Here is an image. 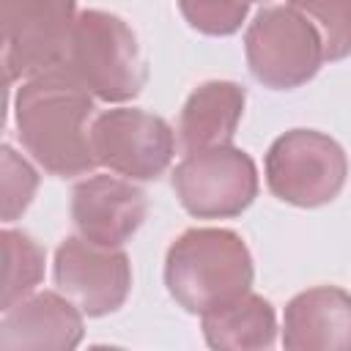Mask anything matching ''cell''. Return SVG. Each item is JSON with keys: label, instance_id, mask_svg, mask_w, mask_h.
Returning a JSON list of instances; mask_svg holds the SVG:
<instances>
[{"label": "cell", "instance_id": "2", "mask_svg": "<svg viewBox=\"0 0 351 351\" xmlns=\"http://www.w3.org/2000/svg\"><path fill=\"white\" fill-rule=\"evenodd\" d=\"M252 277V255L230 228H189L165 255L167 293L192 315H203L250 291Z\"/></svg>", "mask_w": 351, "mask_h": 351}, {"label": "cell", "instance_id": "12", "mask_svg": "<svg viewBox=\"0 0 351 351\" xmlns=\"http://www.w3.org/2000/svg\"><path fill=\"white\" fill-rule=\"evenodd\" d=\"M282 346L288 351H351V293L337 285L296 293L282 313Z\"/></svg>", "mask_w": 351, "mask_h": 351}, {"label": "cell", "instance_id": "3", "mask_svg": "<svg viewBox=\"0 0 351 351\" xmlns=\"http://www.w3.org/2000/svg\"><path fill=\"white\" fill-rule=\"evenodd\" d=\"M63 66L101 101H129L145 85L134 30L118 14L101 8L77 14Z\"/></svg>", "mask_w": 351, "mask_h": 351}, {"label": "cell", "instance_id": "11", "mask_svg": "<svg viewBox=\"0 0 351 351\" xmlns=\"http://www.w3.org/2000/svg\"><path fill=\"white\" fill-rule=\"evenodd\" d=\"M82 310L58 291H41L19 299L3 310L0 321V348H49L71 351L82 340Z\"/></svg>", "mask_w": 351, "mask_h": 351}, {"label": "cell", "instance_id": "16", "mask_svg": "<svg viewBox=\"0 0 351 351\" xmlns=\"http://www.w3.org/2000/svg\"><path fill=\"white\" fill-rule=\"evenodd\" d=\"M321 33L324 58L343 60L351 55V0H288Z\"/></svg>", "mask_w": 351, "mask_h": 351}, {"label": "cell", "instance_id": "13", "mask_svg": "<svg viewBox=\"0 0 351 351\" xmlns=\"http://www.w3.org/2000/svg\"><path fill=\"white\" fill-rule=\"evenodd\" d=\"M247 90L230 80H208L197 85L178 115V145L184 154L230 145L244 115Z\"/></svg>", "mask_w": 351, "mask_h": 351}, {"label": "cell", "instance_id": "14", "mask_svg": "<svg viewBox=\"0 0 351 351\" xmlns=\"http://www.w3.org/2000/svg\"><path fill=\"white\" fill-rule=\"evenodd\" d=\"M203 340L217 351H261L277 340V315L269 299L244 291L200 315Z\"/></svg>", "mask_w": 351, "mask_h": 351}, {"label": "cell", "instance_id": "15", "mask_svg": "<svg viewBox=\"0 0 351 351\" xmlns=\"http://www.w3.org/2000/svg\"><path fill=\"white\" fill-rule=\"evenodd\" d=\"M5 271H3V299L0 310H8L19 299L30 296L44 277V247L25 230L5 228L0 233Z\"/></svg>", "mask_w": 351, "mask_h": 351}, {"label": "cell", "instance_id": "18", "mask_svg": "<svg viewBox=\"0 0 351 351\" xmlns=\"http://www.w3.org/2000/svg\"><path fill=\"white\" fill-rule=\"evenodd\" d=\"M0 154H3V219L14 222L30 206L38 189V173L11 145H3Z\"/></svg>", "mask_w": 351, "mask_h": 351}, {"label": "cell", "instance_id": "19", "mask_svg": "<svg viewBox=\"0 0 351 351\" xmlns=\"http://www.w3.org/2000/svg\"><path fill=\"white\" fill-rule=\"evenodd\" d=\"M250 3H263V0H250Z\"/></svg>", "mask_w": 351, "mask_h": 351}, {"label": "cell", "instance_id": "17", "mask_svg": "<svg viewBox=\"0 0 351 351\" xmlns=\"http://www.w3.org/2000/svg\"><path fill=\"white\" fill-rule=\"evenodd\" d=\"M178 11L203 36H233L250 14V0H178Z\"/></svg>", "mask_w": 351, "mask_h": 351}, {"label": "cell", "instance_id": "1", "mask_svg": "<svg viewBox=\"0 0 351 351\" xmlns=\"http://www.w3.org/2000/svg\"><path fill=\"white\" fill-rule=\"evenodd\" d=\"M93 93L66 69L27 77L14 93V123L25 151L52 176L71 178L90 173L99 162L90 145L88 121Z\"/></svg>", "mask_w": 351, "mask_h": 351}, {"label": "cell", "instance_id": "6", "mask_svg": "<svg viewBox=\"0 0 351 351\" xmlns=\"http://www.w3.org/2000/svg\"><path fill=\"white\" fill-rule=\"evenodd\" d=\"M5 82L27 80L66 63L77 0H0Z\"/></svg>", "mask_w": 351, "mask_h": 351}, {"label": "cell", "instance_id": "9", "mask_svg": "<svg viewBox=\"0 0 351 351\" xmlns=\"http://www.w3.org/2000/svg\"><path fill=\"white\" fill-rule=\"evenodd\" d=\"M52 277L88 318L123 307L132 291V263L121 247H104L85 236H66L55 250Z\"/></svg>", "mask_w": 351, "mask_h": 351}, {"label": "cell", "instance_id": "5", "mask_svg": "<svg viewBox=\"0 0 351 351\" xmlns=\"http://www.w3.org/2000/svg\"><path fill=\"white\" fill-rule=\"evenodd\" d=\"M269 192L299 208L332 203L346 186L348 156L343 145L315 129H291L280 134L263 159Z\"/></svg>", "mask_w": 351, "mask_h": 351}, {"label": "cell", "instance_id": "7", "mask_svg": "<svg viewBox=\"0 0 351 351\" xmlns=\"http://www.w3.org/2000/svg\"><path fill=\"white\" fill-rule=\"evenodd\" d=\"M178 203L197 219H230L258 197V167L236 145L186 154L173 170Z\"/></svg>", "mask_w": 351, "mask_h": 351}, {"label": "cell", "instance_id": "4", "mask_svg": "<svg viewBox=\"0 0 351 351\" xmlns=\"http://www.w3.org/2000/svg\"><path fill=\"white\" fill-rule=\"evenodd\" d=\"M244 55L252 77L271 90H293L326 63L318 27L291 3L255 14L244 33Z\"/></svg>", "mask_w": 351, "mask_h": 351}, {"label": "cell", "instance_id": "10", "mask_svg": "<svg viewBox=\"0 0 351 351\" xmlns=\"http://www.w3.org/2000/svg\"><path fill=\"white\" fill-rule=\"evenodd\" d=\"M148 200L129 178L93 173L71 189V222L80 236L104 244L123 247L143 225Z\"/></svg>", "mask_w": 351, "mask_h": 351}, {"label": "cell", "instance_id": "8", "mask_svg": "<svg viewBox=\"0 0 351 351\" xmlns=\"http://www.w3.org/2000/svg\"><path fill=\"white\" fill-rule=\"evenodd\" d=\"M93 156L129 181L159 178L176 154V137L162 115L140 107H118L101 112L90 123Z\"/></svg>", "mask_w": 351, "mask_h": 351}]
</instances>
